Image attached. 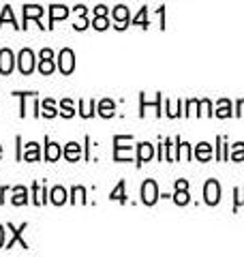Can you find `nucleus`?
<instances>
[{
    "instance_id": "obj_15",
    "label": "nucleus",
    "mask_w": 244,
    "mask_h": 257,
    "mask_svg": "<svg viewBox=\"0 0 244 257\" xmlns=\"http://www.w3.org/2000/svg\"><path fill=\"white\" fill-rule=\"evenodd\" d=\"M99 114L103 118H111L113 114H116V103H113L111 99H103L99 103Z\"/></svg>"
},
{
    "instance_id": "obj_30",
    "label": "nucleus",
    "mask_w": 244,
    "mask_h": 257,
    "mask_svg": "<svg viewBox=\"0 0 244 257\" xmlns=\"http://www.w3.org/2000/svg\"><path fill=\"white\" fill-rule=\"evenodd\" d=\"M231 161H244V144L242 142H238L235 146L231 148V157H229Z\"/></svg>"
},
{
    "instance_id": "obj_16",
    "label": "nucleus",
    "mask_w": 244,
    "mask_h": 257,
    "mask_svg": "<svg viewBox=\"0 0 244 257\" xmlns=\"http://www.w3.org/2000/svg\"><path fill=\"white\" fill-rule=\"evenodd\" d=\"M11 202L15 206H24V204H28V189L26 187H15L13 189V199Z\"/></svg>"
},
{
    "instance_id": "obj_18",
    "label": "nucleus",
    "mask_w": 244,
    "mask_h": 257,
    "mask_svg": "<svg viewBox=\"0 0 244 257\" xmlns=\"http://www.w3.org/2000/svg\"><path fill=\"white\" fill-rule=\"evenodd\" d=\"M32 195H35V199H32V202H35L37 206H43V204H45V195H47V191H45L43 184L35 182V184H32Z\"/></svg>"
},
{
    "instance_id": "obj_19",
    "label": "nucleus",
    "mask_w": 244,
    "mask_h": 257,
    "mask_svg": "<svg viewBox=\"0 0 244 257\" xmlns=\"http://www.w3.org/2000/svg\"><path fill=\"white\" fill-rule=\"evenodd\" d=\"M216 116L218 118H229L231 116V101L229 99H221L216 103Z\"/></svg>"
},
{
    "instance_id": "obj_23",
    "label": "nucleus",
    "mask_w": 244,
    "mask_h": 257,
    "mask_svg": "<svg viewBox=\"0 0 244 257\" xmlns=\"http://www.w3.org/2000/svg\"><path fill=\"white\" fill-rule=\"evenodd\" d=\"M174 202L178 204V206H186L191 202V197H189V189H176V193H174Z\"/></svg>"
},
{
    "instance_id": "obj_7",
    "label": "nucleus",
    "mask_w": 244,
    "mask_h": 257,
    "mask_svg": "<svg viewBox=\"0 0 244 257\" xmlns=\"http://www.w3.org/2000/svg\"><path fill=\"white\" fill-rule=\"evenodd\" d=\"M43 7H39V5H26L24 7V26L22 28H28V20H37L39 22V18L43 15Z\"/></svg>"
},
{
    "instance_id": "obj_29",
    "label": "nucleus",
    "mask_w": 244,
    "mask_h": 257,
    "mask_svg": "<svg viewBox=\"0 0 244 257\" xmlns=\"http://www.w3.org/2000/svg\"><path fill=\"white\" fill-rule=\"evenodd\" d=\"M39 71L43 75H52L54 73V62L52 60H47V58H41V62H39Z\"/></svg>"
},
{
    "instance_id": "obj_11",
    "label": "nucleus",
    "mask_w": 244,
    "mask_h": 257,
    "mask_svg": "<svg viewBox=\"0 0 244 257\" xmlns=\"http://www.w3.org/2000/svg\"><path fill=\"white\" fill-rule=\"evenodd\" d=\"M67 15H69V9L64 5H52L50 7V26H47V28H54V22L64 20Z\"/></svg>"
},
{
    "instance_id": "obj_34",
    "label": "nucleus",
    "mask_w": 244,
    "mask_h": 257,
    "mask_svg": "<svg viewBox=\"0 0 244 257\" xmlns=\"http://www.w3.org/2000/svg\"><path fill=\"white\" fill-rule=\"evenodd\" d=\"M199 105H201V114L203 116H212V103H210L208 99H203V101H199Z\"/></svg>"
},
{
    "instance_id": "obj_13",
    "label": "nucleus",
    "mask_w": 244,
    "mask_h": 257,
    "mask_svg": "<svg viewBox=\"0 0 244 257\" xmlns=\"http://www.w3.org/2000/svg\"><path fill=\"white\" fill-rule=\"evenodd\" d=\"M60 157H62V150H60L58 144L45 140V159L47 161H58Z\"/></svg>"
},
{
    "instance_id": "obj_43",
    "label": "nucleus",
    "mask_w": 244,
    "mask_h": 257,
    "mask_svg": "<svg viewBox=\"0 0 244 257\" xmlns=\"http://www.w3.org/2000/svg\"><path fill=\"white\" fill-rule=\"evenodd\" d=\"M5 193H7V187L0 189V204H3V197H5Z\"/></svg>"
},
{
    "instance_id": "obj_31",
    "label": "nucleus",
    "mask_w": 244,
    "mask_h": 257,
    "mask_svg": "<svg viewBox=\"0 0 244 257\" xmlns=\"http://www.w3.org/2000/svg\"><path fill=\"white\" fill-rule=\"evenodd\" d=\"M77 199L81 204H86V189L84 187H73V199H71V202L75 204Z\"/></svg>"
},
{
    "instance_id": "obj_5",
    "label": "nucleus",
    "mask_w": 244,
    "mask_h": 257,
    "mask_svg": "<svg viewBox=\"0 0 244 257\" xmlns=\"http://www.w3.org/2000/svg\"><path fill=\"white\" fill-rule=\"evenodd\" d=\"M20 71H22V75H30L32 71H35V54H32L30 50H22L20 52Z\"/></svg>"
},
{
    "instance_id": "obj_22",
    "label": "nucleus",
    "mask_w": 244,
    "mask_h": 257,
    "mask_svg": "<svg viewBox=\"0 0 244 257\" xmlns=\"http://www.w3.org/2000/svg\"><path fill=\"white\" fill-rule=\"evenodd\" d=\"M94 109H96V103L94 101H79V114L84 118H92L94 116Z\"/></svg>"
},
{
    "instance_id": "obj_24",
    "label": "nucleus",
    "mask_w": 244,
    "mask_h": 257,
    "mask_svg": "<svg viewBox=\"0 0 244 257\" xmlns=\"http://www.w3.org/2000/svg\"><path fill=\"white\" fill-rule=\"evenodd\" d=\"M41 109H43L41 114H43L45 118H54L56 114H58V111H56V105H54V101H52V99H45L43 103H41Z\"/></svg>"
},
{
    "instance_id": "obj_3",
    "label": "nucleus",
    "mask_w": 244,
    "mask_h": 257,
    "mask_svg": "<svg viewBox=\"0 0 244 257\" xmlns=\"http://www.w3.org/2000/svg\"><path fill=\"white\" fill-rule=\"evenodd\" d=\"M58 69L62 71V75H71L73 69H75V54H73L69 47H64L58 54Z\"/></svg>"
},
{
    "instance_id": "obj_1",
    "label": "nucleus",
    "mask_w": 244,
    "mask_h": 257,
    "mask_svg": "<svg viewBox=\"0 0 244 257\" xmlns=\"http://www.w3.org/2000/svg\"><path fill=\"white\" fill-rule=\"evenodd\" d=\"M203 199H206L208 206H216L221 202V184L216 180H208L206 187H203Z\"/></svg>"
},
{
    "instance_id": "obj_41",
    "label": "nucleus",
    "mask_w": 244,
    "mask_h": 257,
    "mask_svg": "<svg viewBox=\"0 0 244 257\" xmlns=\"http://www.w3.org/2000/svg\"><path fill=\"white\" fill-rule=\"evenodd\" d=\"M3 244H5V227L0 225V248H3Z\"/></svg>"
},
{
    "instance_id": "obj_39",
    "label": "nucleus",
    "mask_w": 244,
    "mask_h": 257,
    "mask_svg": "<svg viewBox=\"0 0 244 257\" xmlns=\"http://www.w3.org/2000/svg\"><path fill=\"white\" fill-rule=\"evenodd\" d=\"M235 116H244V99L238 101V111H235Z\"/></svg>"
},
{
    "instance_id": "obj_25",
    "label": "nucleus",
    "mask_w": 244,
    "mask_h": 257,
    "mask_svg": "<svg viewBox=\"0 0 244 257\" xmlns=\"http://www.w3.org/2000/svg\"><path fill=\"white\" fill-rule=\"evenodd\" d=\"M176 142H178V159L191 161V146L186 142H180V140H176Z\"/></svg>"
},
{
    "instance_id": "obj_8",
    "label": "nucleus",
    "mask_w": 244,
    "mask_h": 257,
    "mask_svg": "<svg viewBox=\"0 0 244 257\" xmlns=\"http://www.w3.org/2000/svg\"><path fill=\"white\" fill-rule=\"evenodd\" d=\"M26 227H28L26 223H24V225H20V227H13V225L9 223V229L13 231V234H11V240H9V242H7V248H11L15 242H20V244H22V248H28V242H26V240L22 238V231L26 229Z\"/></svg>"
},
{
    "instance_id": "obj_4",
    "label": "nucleus",
    "mask_w": 244,
    "mask_h": 257,
    "mask_svg": "<svg viewBox=\"0 0 244 257\" xmlns=\"http://www.w3.org/2000/svg\"><path fill=\"white\" fill-rule=\"evenodd\" d=\"M125 144V135H116L113 138V159L116 161H129L133 157L131 146H122Z\"/></svg>"
},
{
    "instance_id": "obj_20",
    "label": "nucleus",
    "mask_w": 244,
    "mask_h": 257,
    "mask_svg": "<svg viewBox=\"0 0 244 257\" xmlns=\"http://www.w3.org/2000/svg\"><path fill=\"white\" fill-rule=\"evenodd\" d=\"M125 187H127L125 180H120V182L116 184V189H113V191H111V195H109L111 202H113V199H116V202H120V204H125V202H127V193H125Z\"/></svg>"
},
{
    "instance_id": "obj_35",
    "label": "nucleus",
    "mask_w": 244,
    "mask_h": 257,
    "mask_svg": "<svg viewBox=\"0 0 244 257\" xmlns=\"http://www.w3.org/2000/svg\"><path fill=\"white\" fill-rule=\"evenodd\" d=\"M197 105H199V101H197V99H191L189 103H186V109H189V111H186V116L195 114V107H197Z\"/></svg>"
},
{
    "instance_id": "obj_12",
    "label": "nucleus",
    "mask_w": 244,
    "mask_h": 257,
    "mask_svg": "<svg viewBox=\"0 0 244 257\" xmlns=\"http://www.w3.org/2000/svg\"><path fill=\"white\" fill-rule=\"evenodd\" d=\"M195 159L201 161V163H206V161L212 159V146L206 142H201L199 146H195Z\"/></svg>"
},
{
    "instance_id": "obj_40",
    "label": "nucleus",
    "mask_w": 244,
    "mask_h": 257,
    "mask_svg": "<svg viewBox=\"0 0 244 257\" xmlns=\"http://www.w3.org/2000/svg\"><path fill=\"white\" fill-rule=\"evenodd\" d=\"M176 189H189V182L186 180H176Z\"/></svg>"
},
{
    "instance_id": "obj_38",
    "label": "nucleus",
    "mask_w": 244,
    "mask_h": 257,
    "mask_svg": "<svg viewBox=\"0 0 244 257\" xmlns=\"http://www.w3.org/2000/svg\"><path fill=\"white\" fill-rule=\"evenodd\" d=\"M105 13H107V7H105V5H99L94 9V15H105Z\"/></svg>"
},
{
    "instance_id": "obj_17",
    "label": "nucleus",
    "mask_w": 244,
    "mask_h": 257,
    "mask_svg": "<svg viewBox=\"0 0 244 257\" xmlns=\"http://www.w3.org/2000/svg\"><path fill=\"white\" fill-rule=\"evenodd\" d=\"M81 157V146L77 142H71L67 144V148H64V159L67 161H77Z\"/></svg>"
},
{
    "instance_id": "obj_42",
    "label": "nucleus",
    "mask_w": 244,
    "mask_h": 257,
    "mask_svg": "<svg viewBox=\"0 0 244 257\" xmlns=\"http://www.w3.org/2000/svg\"><path fill=\"white\" fill-rule=\"evenodd\" d=\"M75 13H77V15H84V13H86V7L77 5V7H75Z\"/></svg>"
},
{
    "instance_id": "obj_10",
    "label": "nucleus",
    "mask_w": 244,
    "mask_h": 257,
    "mask_svg": "<svg viewBox=\"0 0 244 257\" xmlns=\"http://www.w3.org/2000/svg\"><path fill=\"white\" fill-rule=\"evenodd\" d=\"M113 20L118 22V26H116L118 30H125L127 28V24H129V20H131V18H129V9H127L125 5H118L116 9H113Z\"/></svg>"
},
{
    "instance_id": "obj_2",
    "label": "nucleus",
    "mask_w": 244,
    "mask_h": 257,
    "mask_svg": "<svg viewBox=\"0 0 244 257\" xmlns=\"http://www.w3.org/2000/svg\"><path fill=\"white\" fill-rule=\"evenodd\" d=\"M157 199H159V187H157V182L148 178L142 184V202L146 206H154Z\"/></svg>"
},
{
    "instance_id": "obj_33",
    "label": "nucleus",
    "mask_w": 244,
    "mask_h": 257,
    "mask_svg": "<svg viewBox=\"0 0 244 257\" xmlns=\"http://www.w3.org/2000/svg\"><path fill=\"white\" fill-rule=\"evenodd\" d=\"M244 204V189H235V202H233V210H238V208Z\"/></svg>"
},
{
    "instance_id": "obj_9",
    "label": "nucleus",
    "mask_w": 244,
    "mask_h": 257,
    "mask_svg": "<svg viewBox=\"0 0 244 257\" xmlns=\"http://www.w3.org/2000/svg\"><path fill=\"white\" fill-rule=\"evenodd\" d=\"M137 165H144L146 161H150L152 157H154V146L152 144H148V142H142L140 146H137Z\"/></svg>"
},
{
    "instance_id": "obj_27",
    "label": "nucleus",
    "mask_w": 244,
    "mask_h": 257,
    "mask_svg": "<svg viewBox=\"0 0 244 257\" xmlns=\"http://www.w3.org/2000/svg\"><path fill=\"white\" fill-rule=\"evenodd\" d=\"M5 22H11V26H15V28H22V26H18V22H15V18H13L11 7H5V9H3V15H0V26H3Z\"/></svg>"
},
{
    "instance_id": "obj_37",
    "label": "nucleus",
    "mask_w": 244,
    "mask_h": 257,
    "mask_svg": "<svg viewBox=\"0 0 244 257\" xmlns=\"http://www.w3.org/2000/svg\"><path fill=\"white\" fill-rule=\"evenodd\" d=\"M73 28H75V30H84V28H88V22L81 18L79 22H75V26H73Z\"/></svg>"
},
{
    "instance_id": "obj_32",
    "label": "nucleus",
    "mask_w": 244,
    "mask_h": 257,
    "mask_svg": "<svg viewBox=\"0 0 244 257\" xmlns=\"http://www.w3.org/2000/svg\"><path fill=\"white\" fill-rule=\"evenodd\" d=\"M146 11H148V9H146V7H144V9L140 11V15H137V18L133 20V24H135V26H142V28H148V22H146Z\"/></svg>"
},
{
    "instance_id": "obj_44",
    "label": "nucleus",
    "mask_w": 244,
    "mask_h": 257,
    "mask_svg": "<svg viewBox=\"0 0 244 257\" xmlns=\"http://www.w3.org/2000/svg\"><path fill=\"white\" fill-rule=\"evenodd\" d=\"M0 157H3V146H0Z\"/></svg>"
},
{
    "instance_id": "obj_14",
    "label": "nucleus",
    "mask_w": 244,
    "mask_h": 257,
    "mask_svg": "<svg viewBox=\"0 0 244 257\" xmlns=\"http://www.w3.org/2000/svg\"><path fill=\"white\" fill-rule=\"evenodd\" d=\"M22 159H24V161H39V159H41L39 144H37V142H30V144H26V150H24Z\"/></svg>"
},
{
    "instance_id": "obj_21",
    "label": "nucleus",
    "mask_w": 244,
    "mask_h": 257,
    "mask_svg": "<svg viewBox=\"0 0 244 257\" xmlns=\"http://www.w3.org/2000/svg\"><path fill=\"white\" fill-rule=\"evenodd\" d=\"M50 197H52V204L62 206L64 202H67V191H64L62 187H54L52 193H50Z\"/></svg>"
},
{
    "instance_id": "obj_36",
    "label": "nucleus",
    "mask_w": 244,
    "mask_h": 257,
    "mask_svg": "<svg viewBox=\"0 0 244 257\" xmlns=\"http://www.w3.org/2000/svg\"><path fill=\"white\" fill-rule=\"evenodd\" d=\"M41 58H47V60H52V58H54V52L50 50V47H45V50H41Z\"/></svg>"
},
{
    "instance_id": "obj_26",
    "label": "nucleus",
    "mask_w": 244,
    "mask_h": 257,
    "mask_svg": "<svg viewBox=\"0 0 244 257\" xmlns=\"http://www.w3.org/2000/svg\"><path fill=\"white\" fill-rule=\"evenodd\" d=\"M60 114L64 118H73V116H75V109H73V101L71 99H64L60 103Z\"/></svg>"
},
{
    "instance_id": "obj_6",
    "label": "nucleus",
    "mask_w": 244,
    "mask_h": 257,
    "mask_svg": "<svg viewBox=\"0 0 244 257\" xmlns=\"http://www.w3.org/2000/svg\"><path fill=\"white\" fill-rule=\"evenodd\" d=\"M13 64H15V56L11 50H0V73L3 75H9L13 71Z\"/></svg>"
},
{
    "instance_id": "obj_28",
    "label": "nucleus",
    "mask_w": 244,
    "mask_h": 257,
    "mask_svg": "<svg viewBox=\"0 0 244 257\" xmlns=\"http://www.w3.org/2000/svg\"><path fill=\"white\" fill-rule=\"evenodd\" d=\"M92 28H94V30H107V28H109V20L105 18V15H94Z\"/></svg>"
}]
</instances>
